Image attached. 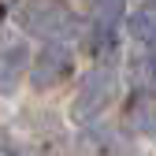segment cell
Wrapping results in <instances>:
<instances>
[{
  "instance_id": "6da1fadb",
  "label": "cell",
  "mask_w": 156,
  "mask_h": 156,
  "mask_svg": "<svg viewBox=\"0 0 156 156\" xmlns=\"http://www.w3.org/2000/svg\"><path fill=\"white\" fill-rule=\"evenodd\" d=\"M19 26L34 37H48V41H60V37L78 30V15L63 4V0H23L15 8Z\"/></svg>"
},
{
  "instance_id": "7a4b0ae2",
  "label": "cell",
  "mask_w": 156,
  "mask_h": 156,
  "mask_svg": "<svg viewBox=\"0 0 156 156\" xmlns=\"http://www.w3.org/2000/svg\"><path fill=\"white\" fill-rule=\"evenodd\" d=\"M115 97V74L108 67H93L82 82H78V93H74V115L78 119H89V115L104 112Z\"/></svg>"
},
{
  "instance_id": "3957f363",
  "label": "cell",
  "mask_w": 156,
  "mask_h": 156,
  "mask_svg": "<svg viewBox=\"0 0 156 156\" xmlns=\"http://www.w3.org/2000/svg\"><path fill=\"white\" fill-rule=\"evenodd\" d=\"M71 67H74L71 48H63V45H45L30 60V82H34V89H52V86H60V82L71 78Z\"/></svg>"
},
{
  "instance_id": "277c9868",
  "label": "cell",
  "mask_w": 156,
  "mask_h": 156,
  "mask_svg": "<svg viewBox=\"0 0 156 156\" xmlns=\"http://www.w3.org/2000/svg\"><path fill=\"white\" fill-rule=\"evenodd\" d=\"M126 123L138 134H156V93H138L126 104Z\"/></svg>"
},
{
  "instance_id": "5b68a950",
  "label": "cell",
  "mask_w": 156,
  "mask_h": 156,
  "mask_svg": "<svg viewBox=\"0 0 156 156\" xmlns=\"http://www.w3.org/2000/svg\"><path fill=\"white\" fill-rule=\"evenodd\" d=\"M126 78H130V86H138L141 93H156V48L130 56V63H126Z\"/></svg>"
},
{
  "instance_id": "8992f818",
  "label": "cell",
  "mask_w": 156,
  "mask_h": 156,
  "mask_svg": "<svg viewBox=\"0 0 156 156\" xmlns=\"http://www.w3.org/2000/svg\"><path fill=\"white\" fill-rule=\"evenodd\" d=\"M126 30H130L134 41H141V45H156V4H141L138 11H130Z\"/></svg>"
},
{
  "instance_id": "52a82bcc",
  "label": "cell",
  "mask_w": 156,
  "mask_h": 156,
  "mask_svg": "<svg viewBox=\"0 0 156 156\" xmlns=\"http://www.w3.org/2000/svg\"><path fill=\"white\" fill-rule=\"evenodd\" d=\"M26 67H30L26 45H4V48H0V86H11Z\"/></svg>"
},
{
  "instance_id": "ba28073f",
  "label": "cell",
  "mask_w": 156,
  "mask_h": 156,
  "mask_svg": "<svg viewBox=\"0 0 156 156\" xmlns=\"http://www.w3.org/2000/svg\"><path fill=\"white\" fill-rule=\"evenodd\" d=\"M86 45H89L97 56H101V52H112V48H115V34H112V26H97V23H89Z\"/></svg>"
},
{
  "instance_id": "9c48e42d",
  "label": "cell",
  "mask_w": 156,
  "mask_h": 156,
  "mask_svg": "<svg viewBox=\"0 0 156 156\" xmlns=\"http://www.w3.org/2000/svg\"><path fill=\"white\" fill-rule=\"evenodd\" d=\"M0 156H15V152H11V149H8V145H0Z\"/></svg>"
}]
</instances>
